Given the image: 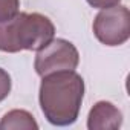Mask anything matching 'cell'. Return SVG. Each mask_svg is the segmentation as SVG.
I'll return each instance as SVG.
<instances>
[{"label":"cell","mask_w":130,"mask_h":130,"mask_svg":"<svg viewBox=\"0 0 130 130\" xmlns=\"http://www.w3.org/2000/svg\"><path fill=\"white\" fill-rule=\"evenodd\" d=\"M84 96V80L75 71L44 75L40 84V106L54 125H69L78 118Z\"/></svg>","instance_id":"1"},{"label":"cell","mask_w":130,"mask_h":130,"mask_svg":"<svg viewBox=\"0 0 130 130\" xmlns=\"http://www.w3.org/2000/svg\"><path fill=\"white\" fill-rule=\"evenodd\" d=\"M54 35V23L38 12H17L11 19L0 20V51L3 52L38 51Z\"/></svg>","instance_id":"2"},{"label":"cell","mask_w":130,"mask_h":130,"mask_svg":"<svg viewBox=\"0 0 130 130\" xmlns=\"http://www.w3.org/2000/svg\"><path fill=\"white\" fill-rule=\"evenodd\" d=\"M80 63V54L77 47L63 38L51 40L46 46L38 49L35 57V72L40 77L61 72V71H75Z\"/></svg>","instance_id":"3"},{"label":"cell","mask_w":130,"mask_h":130,"mask_svg":"<svg viewBox=\"0 0 130 130\" xmlns=\"http://www.w3.org/2000/svg\"><path fill=\"white\" fill-rule=\"evenodd\" d=\"M93 34L106 46L124 44L130 37V12L122 5L104 8L93 20Z\"/></svg>","instance_id":"4"},{"label":"cell","mask_w":130,"mask_h":130,"mask_svg":"<svg viewBox=\"0 0 130 130\" xmlns=\"http://www.w3.org/2000/svg\"><path fill=\"white\" fill-rule=\"evenodd\" d=\"M122 124V113L109 101L96 103L87 116L89 130H115Z\"/></svg>","instance_id":"5"},{"label":"cell","mask_w":130,"mask_h":130,"mask_svg":"<svg viewBox=\"0 0 130 130\" xmlns=\"http://www.w3.org/2000/svg\"><path fill=\"white\" fill-rule=\"evenodd\" d=\"M20 128L23 130L38 128V124L35 122L34 116L26 110H20V109L11 110L0 121V130H20Z\"/></svg>","instance_id":"6"},{"label":"cell","mask_w":130,"mask_h":130,"mask_svg":"<svg viewBox=\"0 0 130 130\" xmlns=\"http://www.w3.org/2000/svg\"><path fill=\"white\" fill-rule=\"evenodd\" d=\"M20 0H0V20L11 19L19 12Z\"/></svg>","instance_id":"7"},{"label":"cell","mask_w":130,"mask_h":130,"mask_svg":"<svg viewBox=\"0 0 130 130\" xmlns=\"http://www.w3.org/2000/svg\"><path fill=\"white\" fill-rule=\"evenodd\" d=\"M11 92V77L9 74L0 68V103H2Z\"/></svg>","instance_id":"8"},{"label":"cell","mask_w":130,"mask_h":130,"mask_svg":"<svg viewBox=\"0 0 130 130\" xmlns=\"http://www.w3.org/2000/svg\"><path fill=\"white\" fill-rule=\"evenodd\" d=\"M121 2V0H87V3L93 8H98V9H104V8H110V6H115Z\"/></svg>","instance_id":"9"}]
</instances>
